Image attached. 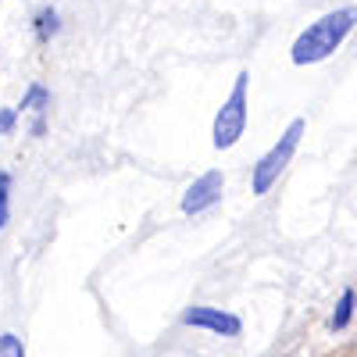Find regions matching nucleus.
Wrapping results in <instances>:
<instances>
[{
    "label": "nucleus",
    "mask_w": 357,
    "mask_h": 357,
    "mask_svg": "<svg viewBox=\"0 0 357 357\" xmlns=\"http://www.w3.org/2000/svg\"><path fill=\"white\" fill-rule=\"evenodd\" d=\"M357 25V8H340V11H329L321 15L318 22H311L301 36L293 43V65H314V61H325L347 36L350 29Z\"/></svg>",
    "instance_id": "1"
},
{
    "label": "nucleus",
    "mask_w": 357,
    "mask_h": 357,
    "mask_svg": "<svg viewBox=\"0 0 357 357\" xmlns=\"http://www.w3.org/2000/svg\"><path fill=\"white\" fill-rule=\"evenodd\" d=\"M304 129H307V122L304 118H293L289 122V129L279 136V143L268 151L257 165H254V175H250V193H257V197H264L268 190H272L275 183H279V175H282V168L289 165V158L296 154V146H301V136H304Z\"/></svg>",
    "instance_id": "2"
},
{
    "label": "nucleus",
    "mask_w": 357,
    "mask_h": 357,
    "mask_svg": "<svg viewBox=\"0 0 357 357\" xmlns=\"http://www.w3.org/2000/svg\"><path fill=\"white\" fill-rule=\"evenodd\" d=\"M247 82H250V72H240L232 82V93L229 100L222 104L218 118H215V132H211V143L218 151H229V146L240 143L243 129H247Z\"/></svg>",
    "instance_id": "3"
},
{
    "label": "nucleus",
    "mask_w": 357,
    "mask_h": 357,
    "mask_svg": "<svg viewBox=\"0 0 357 357\" xmlns=\"http://www.w3.org/2000/svg\"><path fill=\"white\" fill-rule=\"evenodd\" d=\"M222 186H225V175H222L218 168L204 172L197 183L186 190V197H183V211H186V215H200V211H207L211 204L222 200Z\"/></svg>",
    "instance_id": "4"
},
{
    "label": "nucleus",
    "mask_w": 357,
    "mask_h": 357,
    "mask_svg": "<svg viewBox=\"0 0 357 357\" xmlns=\"http://www.w3.org/2000/svg\"><path fill=\"white\" fill-rule=\"evenodd\" d=\"M183 321L186 325H197V329H211L218 336H240V329H243L240 318L229 314V311H218V307H190L183 314Z\"/></svg>",
    "instance_id": "5"
},
{
    "label": "nucleus",
    "mask_w": 357,
    "mask_h": 357,
    "mask_svg": "<svg viewBox=\"0 0 357 357\" xmlns=\"http://www.w3.org/2000/svg\"><path fill=\"white\" fill-rule=\"evenodd\" d=\"M350 307H354V293L347 289V293L340 296V307H336V314H333V329H343V325L350 321Z\"/></svg>",
    "instance_id": "6"
},
{
    "label": "nucleus",
    "mask_w": 357,
    "mask_h": 357,
    "mask_svg": "<svg viewBox=\"0 0 357 357\" xmlns=\"http://www.w3.org/2000/svg\"><path fill=\"white\" fill-rule=\"evenodd\" d=\"M0 357H25L22 340H18V336H11V333H4V336H0Z\"/></svg>",
    "instance_id": "7"
},
{
    "label": "nucleus",
    "mask_w": 357,
    "mask_h": 357,
    "mask_svg": "<svg viewBox=\"0 0 357 357\" xmlns=\"http://www.w3.org/2000/svg\"><path fill=\"white\" fill-rule=\"evenodd\" d=\"M8 190H11V175L0 172V229L8 225Z\"/></svg>",
    "instance_id": "8"
},
{
    "label": "nucleus",
    "mask_w": 357,
    "mask_h": 357,
    "mask_svg": "<svg viewBox=\"0 0 357 357\" xmlns=\"http://www.w3.org/2000/svg\"><path fill=\"white\" fill-rule=\"evenodd\" d=\"M54 29H57V15H54V11H43V15H40V36L54 33Z\"/></svg>",
    "instance_id": "9"
},
{
    "label": "nucleus",
    "mask_w": 357,
    "mask_h": 357,
    "mask_svg": "<svg viewBox=\"0 0 357 357\" xmlns=\"http://www.w3.org/2000/svg\"><path fill=\"white\" fill-rule=\"evenodd\" d=\"M15 126V111H0V132H8Z\"/></svg>",
    "instance_id": "10"
}]
</instances>
